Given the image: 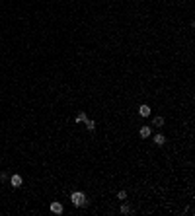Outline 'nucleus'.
Segmentation results:
<instances>
[{
    "mask_svg": "<svg viewBox=\"0 0 195 216\" xmlns=\"http://www.w3.org/2000/svg\"><path fill=\"white\" fill-rule=\"evenodd\" d=\"M139 115L141 117H150V107L148 105H141L139 107Z\"/></svg>",
    "mask_w": 195,
    "mask_h": 216,
    "instance_id": "obj_3",
    "label": "nucleus"
},
{
    "mask_svg": "<svg viewBox=\"0 0 195 216\" xmlns=\"http://www.w3.org/2000/svg\"><path fill=\"white\" fill-rule=\"evenodd\" d=\"M86 119H88V117H86V113H84V111H80V113L76 115V123H84Z\"/></svg>",
    "mask_w": 195,
    "mask_h": 216,
    "instance_id": "obj_9",
    "label": "nucleus"
},
{
    "mask_svg": "<svg viewBox=\"0 0 195 216\" xmlns=\"http://www.w3.org/2000/svg\"><path fill=\"white\" fill-rule=\"evenodd\" d=\"M117 199H119V201H125V199H127V193H125V191H119V193H117Z\"/></svg>",
    "mask_w": 195,
    "mask_h": 216,
    "instance_id": "obj_11",
    "label": "nucleus"
},
{
    "mask_svg": "<svg viewBox=\"0 0 195 216\" xmlns=\"http://www.w3.org/2000/svg\"><path fill=\"white\" fill-rule=\"evenodd\" d=\"M70 201H72L74 206H84V204H86V195H84V193H80V191H74V193L70 195Z\"/></svg>",
    "mask_w": 195,
    "mask_h": 216,
    "instance_id": "obj_1",
    "label": "nucleus"
},
{
    "mask_svg": "<svg viewBox=\"0 0 195 216\" xmlns=\"http://www.w3.org/2000/svg\"><path fill=\"white\" fill-rule=\"evenodd\" d=\"M139 134H141L143 138H148V136H150V127H141Z\"/></svg>",
    "mask_w": 195,
    "mask_h": 216,
    "instance_id": "obj_6",
    "label": "nucleus"
},
{
    "mask_svg": "<svg viewBox=\"0 0 195 216\" xmlns=\"http://www.w3.org/2000/svg\"><path fill=\"white\" fill-rule=\"evenodd\" d=\"M51 212H55V214H63V204H61V203H51Z\"/></svg>",
    "mask_w": 195,
    "mask_h": 216,
    "instance_id": "obj_4",
    "label": "nucleus"
},
{
    "mask_svg": "<svg viewBox=\"0 0 195 216\" xmlns=\"http://www.w3.org/2000/svg\"><path fill=\"white\" fill-rule=\"evenodd\" d=\"M121 214H131V208L127 204H121Z\"/></svg>",
    "mask_w": 195,
    "mask_h": 216,
    "instance_id": "obj_10",
    "label": "nucleus"
},
{
    "mask_svg": "<svg viewBox=\"0 0 195 216\" xmlns=\"http://www.w3.org/2000/svg\"><path fill=\"white\" fill-rule=\"evenodd\" d=\"M22 181H24L22 175H12L10 177V185H12V187H22Z\"/></svg>",
    "mask_w": 195,
    "mask_h": 216,
    "instance_id": "obj_2",
    "label": "nucleus"
},
{
    "mask_svg": "<svg viewBox=\"0 0 195 216\" xmlns=\"http://www.w3.org/2000/svg\"><path fill=\"white\" fill-rule=\"evenodd\" d=\"M152 125H154V127H158V129H160V127H164V117H154V119H152Z\"/></svg>",
    "mask_w": 195,
    "mask_h": 216,
    "instance_id": "obj_7",
    "label": "nucleus"
},
{
    "mask_svg": "<svg viewBox=\"0 0 195 216\" xmlns=\"http://www.w3.org/2000/svg\"><path fill=\"white\" fill-rule=\"evenodd\" d=\"M152 140H154V144H158V146H162V144L166 142V136H164V134H156V136L152 138Z\"/></svg>",
    "mask_w": 195,
    "mask_h": 216,
    "instance_id": "obj_5",
    "label": "nucleus"
},
{
    "mask_svg": "<svg viewBox=\"0 0 195 216\" xmlns=\"http://www.w3.org/2000/svg\"><path fill=\"white\" fill-rule=\"evenodd\" d=\"M84 123H86V129H88V131H94V129H96V123H94L92 119H86Z\"/></svg>",
    "mask_w": 195,
    "mask_h": 216,
    "instance_id": "obj_8",
    "label": "nucleus"
}]
</instances>
